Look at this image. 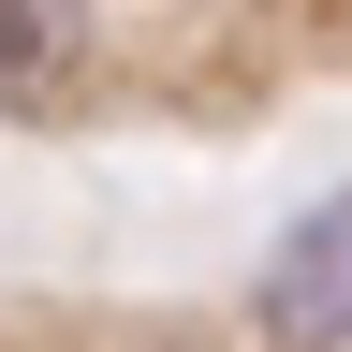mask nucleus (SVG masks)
Returning <instances> with one entry per match:
<instances>
[{
	"label": "nucleus",
	"mask_w": 352,
	"mask_h": 352,
	"mask_svg": "<svg viewBox=\"0 0 352 352\" xmlns=\"http://www.w3.org/2000/svg\"><path fill=\"white\" fill-rule=\"evenodd\" d=\"M250 308H264L279 352H352V191H323L279 250H264V294Z\"/></svg>",
	"instance_id": "obj_1"
},
{
	"label": "nucleus",
	"mask_w": 352,
	"mask_h": 352,
	"mask_svg": "<svg viewBox=\"0 0 352 352\" xmlns=\"http://www.w3.org/2000/svg\"><path fill=\"white\" fill-rule=\"evenodd\" d=\"M74 15H88V0H0V88H30L44 59H59V44H74Z\"/></svg>",
	"instance_id": "obj_2"
}]
</instances>
